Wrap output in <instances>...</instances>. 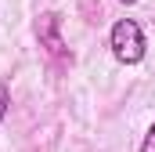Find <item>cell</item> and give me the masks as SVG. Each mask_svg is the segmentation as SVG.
Returning a JSON list of instances; mask_svg holds the SVG:
<instances>
[{
  "instance_id": "obj_2",
  "label": "cell",
  "mask_w": 155,
  "mask_h": 152,
  "mask_svg": "<svg viewBox=\"0 0 155 152\" xmlns=\"http://www.w3.org/2000/svg\"><path fill=\"white\" fill-rule=\"evenodd\" d=\"M36 36H40V43H43V47H47L51 54H65V43H61V36H58V15H54V11L40 15Z\"/></svg>"
},
{
  "instance_id": "obj_5",
  "label": "cell",
  "mask_w": 155,
  "mask_h": 152,
  "mask_svg": "<svg viewBox=\"0 0 155 152\" xmlns=\"http://www.w3.org/2000/svg\"><path fill=\"white\" fill-rule=\"evenodd\" d=\"M119 4H137V0H119Z\"/></svg>"
},
{
  "instance_id": "obj_4",
  "label": "cell",
  "mask_w": 155,
  "mask_h": 152,
  "mask_svg": "<svg viewBox=\"0 0 155 152\" xmlns=\"http://www.w3.org/2000/svg\"><path fill=\"white\" fill-rule=\"evenodd\" d=\"M141 152H155V123H152V130L144 134V141H141Z\"/></svg>"
},
{
  "instance_id": "obj_3",
  "label": "cell",
  "mask_w": 155,
  "mask_h": 152,
  "mask_svg": "<svg viewBox=\"0 0 155 152\" xmlns=\"http://www.w3.org/2000/svg\"><path fill=\"white\" fill-rule=\"evenodd\" d=\"M7 105H11V91H7V83H0V123L7 116Z\"/></svg>"
},
{
  "instance_id": "obj_1",
  "label": "cell",
  "mask_w": 155,
  "mask_h": 152,
  "mask_svg": "<svg viewBox=\"0 0 155 152\" xmlns=\"http://www.w3.org/2000/svg\"><path fill=\"white\" fill-rule=\"evenodd\" d=\"M108 47H112L116 62L137 65L144 58V33H141V26L134 18H119L116 26H112V33H108Z\"/></svg>"
}]
</instances>
